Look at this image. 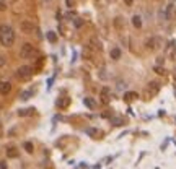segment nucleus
<instances>
[{
	"label": "nucleus",
	"mask_w": 176,
	"mask_h": 169,
	"mask_svg": "<svg viewBox=\"0 0 176 169\" xmlns=\"http://www.w3.org/2000/svg\"><path fill=\"white\" fill-rule=\"evenodd\" d=\"M15 42V31L8 25H0V44L3 47H12Z\"/></svg>",
	"instance_id": "obj_1"
},
{
	"label": "nucleus",
	"mask_w": 176,
	"mask_h": 169,
	"mask_svg": "<svg viewBox=\"0 0 176 169\" xmlns=\"http://www.w3.org/2000/svg\"><path fill=\"white\" fill-rule=\"evenodd\" d=\"M34 54H36V49L33 47V46L30 44V42H26V44H23V46H21L20 55H21L23 59H31Z\"/></svg>",
	"instance_id": "obj_2"
},
{
	"label": "nucleus",
	"mask_w": 176,
	"mask_h": 169,
	"mask_svg": "<svg viewBox=\"0 0 176 169\" xmlns=\"http://www.w3.org/2000/svg\"><path fill=\"white\" fill-rule=\"evenodd\" d=\"M31 75H33V68L30 67V65H23V67H20V68L16 70V77L21 78V80L30 78Z\"/></svg>",
	"instance_id": "obj_3"
},
{
	"label": "nucleus",
	"mask_w": 176,
	"mask_h": 169,
	"mask_svg": "<svg viewBox=\"0 0 176 169\" xmlns=\"http://www.w3.org/2000/svg\"><path fill=\"white\" fill-rule=\"evenodd\" d=\"M158 90H160V84L156 83V81H150V83H149V86H147L145 96H149V98H152V96H155L156 93H158Z\"/></svg>",
	"instance_id": "obj_4"
},
{
	"label": "nucleus",
	"mask_w": 176,
	"mask_h": 169,
	"mask_svg": "<svg viewBox=\"0 0 176 169\" xmlns=\"http://www.w3.org/2000/svg\"><path fill=\"white\" fill-rule=\"evenodd\" d=\"M20 28H21L23 33H26V34H31V33H34V29H36V26L33 25L31 21H23L20 25Z\"/></svg>",
	"instance_id": "obj_5"
},
{
	"label": "nucleus",
	"mask_w": 176,
	"mask_h": 169,
	"mask_svg": "<svg viewBox=\"0 0 176 169\" xmlns=\"http://www.w3.org/2000/svg\"><path fill=\"white\" fill-rule=\"evenodd\" d=\"M10 91H12V84H10V81H0V95L7 96Z\"/></svg>",
	"instance_id": "obj_6"
},
{
	"label": "nucleus",
	"mask_w": 176,
	"mask_h": 169,
	"mask_svg": "<svg viewBox=\"0 0 176 169\" xmlns=\"http://www.w3.org/2000/svg\"><path fill=\"white\" fill-rule=\"evenodd\" d=\"M88 46H92L93 49H101V47H103V46H101V42H99V41L96 39V37H92V39L88 41Z\"/></svg>",
	"instance_id": "obj_7"
},
{
	"label": "nucleus",
	"mask_w": 176,
	"mask_h": 169,
	"mask_svg": "<svg viewBox=\"0 0 176 169\" xmlns=\"http://www.w3.org/2000/svg\"><path fill=\"white\" fill-rule=\"evenodd\" d=\"M132 25H134V28H137V29H140L142 28V18L139 15H134L132 16Z\"/></svg>",
	"instance_id": "obj_8"
},
{
	"label": "nucleus",
	"mask_w": 176,
	"mask_h": 169,
	"mask_svg": "<svg viewBox=\"0 0 176 169\" xmlns=\"http://www.w3.org/2000/svg\"><path fill=\"white\" fill-rule=\"evenodd\" d=\"M18 150L15 148V147H10V148H7V156L8 158H18Z\"/></svg>",
	"instance_id": "obj_9"
},
{
	"label": "nucleus",
	"mask_w": 176,
	"mask_h": 169,
	"mask_svg": "<svg viewBox=\"0 0 176 169\" xmlns=\"http://www.w3.org/2000/svg\"><path fill=\"white\" fill-rule=\"evenodd\" d=\"M139 98V95H137L135 91H127L126 95H124V99L126 101H134V99H137Z\"/></svg>",
	"instance_id": "obj_10"
},
{
	"label": "nucleus",
	"mask_w": 176,
	"mask_h": 169,
	"mask_svg": "<svg viewBox=\"0 0 176 169\" xmlns=\"http://www.w3.org/2000/svg\"><path fill=\"white\" fill-rule=\"evenodd\" d=\"M111 59H113V60H119V59H121V49H119V47L111 49Z\"/></svg>",
	"instance_id": "obj_11"
},
{
	"label": "nucleus",
	"mask_w": 176,
	"mask_h": 169,
	"mask_svg": "<svg viewBox=\"0 0 176 169\" xmlns=\"http://www.w3.org/2000/svg\"><path fill=\"white\" fill-rule=\"evenodd\" d=\"M83 102H85V106H87V107H90V109H95V107H96V102H95L92 98H85Z\"/></svg>",
	"instance_id": "obj_12"
},
{
	"label": "nucleus",
	"mask_w": 176,
	"mask_h": 169,
	"mask_svg": "<svg viewBox=\"0 0 176 169\" xmlns=\"http://www.w3.org/2000/svg\"><path fill=\"white\" fill-rule=\"evenodd\" d=\"M33 112H34V109H33V107H30V109H20L18 111V116H31Z\"/></svg>",
	"instance_id": "obj_13"
},
{
	"label": "nucleus",
	"mask_w": 176,
	"mask_h": 169,
	"mask_svg": "<svg viewBox=\"0 0 176 169\" xmlns=\"http://www.w3.org/2000/svg\"><path fill=\"white\" fill-rule=\"evenodd\" d=\"M47 39H49V42H52V44H56V42H57L56 33L54 31H49V33H47Z\"/></svg>",
	"instance_id": "obj_14"
},
{
	"label": "nucleus",
	"mask_w": 176,
	"mask_h": 169,
	"mask_svg": "<svg viewBox=\"0 0 176 169\" xmlns=\"http://www.w3.org/2000/svg\"><path fill=\"white\" fill-rule=\"evenodd\" d=\"M155 44H156L155 37H150V39L147 41V47H149V49H155Z\"/></svg>",
	"instance_id": "obj_15"
},
{
	"label": "nucleus",
	"mask_w": 176,
	"mask_h": 169,
	"mask_svg": "<svg viewBox=\"0 0 176 169\" xmlns=\"http://www.w3.org/2000/svg\"><path fill=\"white\" fill-rule=\"evenodd\" d=\"M31 95H33V91H23L21 95H20V98H21L23 101H26V99H30V96H31Z\"/></svg>",
	"instance_id": "obj_16"
},
{
	"label": "nucleus",
	"mask_w": 176,
	"mask_h": 169,
	"mask_svg": "<svg viewBox=\"0 0 176 169\" xmlns=\"http://www.w3.org/2000/svg\"><path fill=\"white\" fill-rule=\"evenodd\" d=\"M83 23H85V21L82 20V18H75V20H74V26H75V28H82Z\"/></svg>",
	"instance_id": "obj_17"
},
{
	"label": "nucleus",
	"mask_w": 176,
	"mask_h": 169,
	"mask_svg": "<svg viewBox=\"0 0 176 169\" xmlns=\"http://www.w3.org/2000/svg\"><path fill=\"white\" fill-rule=\"evenodd\" d=\"M153 70H155V73H158V75H165V73H166V70L161 67V65H156Z\"/></svg>",
	"instance_id": "obj_18"
},
{
	"label": "nucleus",
	"mask_w": 176,
	"mask_h": 169,
	"mask_svg": "<svg viewBox=\"0 0 176 169\" xmlns=\"http://www.w3.org/2000/svg\"><path fill=\"white\" fill-rule=\"evenodd\" d=\"M25 150H26L28 153H33V151H34V147H33L31 142H26V143H25Z\"/></svg>",
	"instance_id": "obj_19"
},
{
	"label": "nucleus",
	"mask_w": 176,
	"mask_h": 169,
	"mask_svg": "<svg viewBox=\"0 0 176 169\" xmlns=\"http://www.w3.org/2000/svg\"><path fill=\"white\" fill-rule=\"evenodd\" d=\"M7 10V2L5 0H0V12H5Z\"/></svg>",
	"instance_id": "obj_20"
},
{
	"label": "nucleus",
	"mask_w": 176,
	"mask_h": 169,
	"mask_svg": "<svg viewBox=\"0 0 176 169\" xmlns=\"http://www.w3.org/2000/svg\"><path fill=\"white\" fill-rule=\"evenodd\" d=\"M101 101L104 102V104H108V102H109V98H108V95H104V93H101Z\"/></svg>",
	"instance_id": "obj_21"
},
{
	"label": "nucleus",
	"mask_w": 176,
	"mask_h": 169,
	"mask_svg": "<svg viewBox=\"0 0 176 169\" xmlns=\"http://www.w3.org/2000/svg\"><path fill=\"white\" fill-rule=\"evenodd\" d=\"M87 133H88V135H98L99 132H98L96 129H88V130H87Z\"/></svg>",
	"instance_id": "obj_22"
},
{
	"label": "nucleus",
	"mask_w": 176,
	"mask_h": 169,
	"mask_svg": "<svg viewBox=\"0 0 176 169\" xmlns=\"http://www.w3.org/2000/svg\"><path fill=\"white\" fill-rule=\"evenodd\" d=\"M65 3H67L69 8H72V7L75 5V0H65Z\"/></svg>",
	"instance_id": "obj_23"
},
{
	"label": "nucleus",
	"mask_w": 176,
	"mask_h": 169,
	"mask_svg": "<svg viewBox=\"0 0 176 169\" xmlns=\"http://www.w3.org/2000/svg\"><path fill=\"white\" fill-rule=\"evenodd\" d=\"M5 62H7V60H5V57H3L2 54H0V67H3V65H5Z\"/></svg>",
	"instance_id": "obj_24"
},
{
	"label": "nucleus",
	"mask_w": 176,
	"mask_h": 169,
	"mask_svg": "<svg viewBox=\"0 0 176 169\" xmlns=\"http://www.w3.org/2000/svg\"><path fill=\"white\" fill-rule=\"evenodd\" d=\"M124 86H126V83H124V81H119V83H117V90H122Z\"/></svg>",
	"instance_id": "obj_25"
},
{
	"label": "nucleus",
	"mask_w": 176,
	"mask_h": 169,
	"mask_svg": "<svg viewBox=\"0 0 176 169\" xmlns=\"http://www.w3.org/2000/svg\"><path fill=\"white\" fill-rule=\"evenodd\" d=\"M124 3H126V5H132V3H134V0H124Z\"/></svg>",
	"instance_id": "obj_26"
},
{
	"label": "nucleus",
	"mask_w": 176,
	"mask_h": 169,
	"mask_svg": "<svg viewBox=\"0 0 176 169\" xmlns=\"http://www.w3.org/2000/svg\"><path fill=\"white\" fill-rule=\"evenodd\" d=\"M3 135V127H2V124H0V137Z\"/></svg>",
	"instance_id": "obj_27"
},
{
	"label": "nucleus",
	"mask_w": 176,
	"mask_h": 169,
	"mask_svg": "<svg viewBox=\"0 0 176 169\" xmlns=\"http://www.w3.org/2000/svg\"><path fill=\"white\" fill-rule=\"evenodd\" d=\"M0 169H7V167H5V164H3V163H0Z\"/></svg>",
	"instance_id": "obj_28"
},
{
	"label": "nucleus",
	"mask_w": 176,
	"mask_h": 169,
	"mask_svg": "<svg viewBox=\"0 0 176 169\" xmlns=\"http://www.w3.org/2000/svg\"><path fill=\"white\" fill-rule=\"evenodd\" d=\"M174 77H176V68H174Z\"/></svg>",
	"instance_id": "obj_29"
},
{
	"label": "nucleus",
	"mask_w": 176,
	"mask_h": 169,
	"mask_svg": "<svg viewBox=\"0 0 176 169\" xmlns=\"http://www.w3.org/2000/svg\"><path fill=\"white\" fill-rule=\"evenodd\" d=\"M44 2H49V0H44Z\"/></svg>",
	"instance_id": "obj_30"
}]
</instances>
